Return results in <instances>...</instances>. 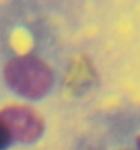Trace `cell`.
I'll return each instance as SVG.
<instances>
[{"instance_id":"7a4b0ae2","label":"cell","mask_w":140,"mask_h":150,"mask_svg":"<svg viewBox=\"0 0 140 150\" xmlns=\"http://www.w3.org/2000/svg\"><path fill=\"white\" fill-rule=\"evenodd\" d=\"M0 120L7 126L11 132L12 139L20 142H31L35 141L42 134L44 124L39 116L30 108L8 107L0 113Z\"/></svg>"},{"instance_id":"3957f363","label":"cell","mask_w":140,"mask_h":150,"mask_svg":"<svg viewBox=\"0 0 140 150\" xmlns=\"http://www.w3.org/2000/svg\"><path fill=\"white\" fill-rule=\"evenodd\" d=\"M12 139L11 132L7 128V126L0 120V147H6Z\"/></svg>"},{"instance_id":"6da1fadb","label":"cell","mask_w":140,"mask_h":150,"mask_svg":"<svg viewBox=\"0 0 140 150\" xmlns=\"http://www.w3.org/2000/svg\"><path fill=\"white\" fill-rule=\"evenodd\" d=\"M8 86L27 98H39L53 86L55 76L45 62L34 56H20L10 60L4 67Z\"/></svg>"}]
</instances>
